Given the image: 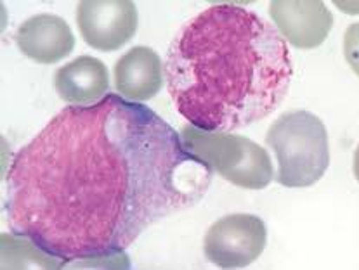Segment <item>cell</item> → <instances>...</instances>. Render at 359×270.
I'll return each mask as SVG.
<instances>
[{
  "label": "cell",
  "instance_id": "6da1fadb",
  "mask_svg": "<svg viewBox=\"0 0 359 270\" xmlns=\"http://www.w3.org/2000/svg\"><path fill=\"white\" fill-rule=\"evenodd\" d=\"M212 173L151 108L109 94L65 108L16 152L7 224L57 260L118 255L201 201Z\"/></svg>",
  "mask_w": 359,
  "mask_h": 270
},
{
  "label": "cell",
  "instance_id": "7a4b0ae2",
  "mask_svg": "<svg viewBox=\"0 0 359 270\" xmlns=\"http://www.w3.org/2000/svg\"><path fill=\"white\" fill-rule=\"evenodd\" d=\"M294 76L290 49L254 10L221 3L182 24L165 57L179 115L203 132L229 134L269 116Z\"/></svg>",
  "mask_w": 359,
  "mask_h": 270
},
{
  "label": "cell",
  "instance_id": "3957f363",
  "mask_svg": "<svg viewBox=\"0 0 359 270\" xmlns=\"http://www.w3.org/2000/svg\"><path fill=\"white\" fill-rule=\"evenodd\" d=\"M266 142L276 156V180L283 187H311L327 173L328 132L313 113H283L267 130Z\"/></svg>",
  "mask_w": 359,
  "mask_h": 270
},
{
  "label": "cell",
  "instance_id": "277c9868",
  "mask_svg": "<svg viewBox=\"0 0 359 270\" xmlns=\"http://www.w3.org/2000/svg\"><path fill=\"white\" fill-rule=\"evenodd\" d=\"M181 137L186 148L198 159L238 187L259 191L273 180V162L269 152L248 137L203 132L191 125L184 127Z\"/></svg>",
  "mask_w": 359,
  "mask_h": 270
},
{
  "label": "cell",
  "instance_id": "5b68a950",
  "mask_svg": "<svg viewBox=\"0 0 359 270\" xmlns=\"http://www.w3.org/2000/svg\"><path fill=\"white\" fill-rule=\"evenodd\" d=\"M266 237V224L255 215H228L208 229L203 250L208 260L219 267H247L264 251Z\"/></svg>",
  "mask_w": 359,
  "mask_h": 270
},
{
  "label": "cell",
  "instance_id": "8992f818",
  "mask_svg": "<svg viewBox=\"0 0 359 270\" xmlns=\"http://www.w3.org/2000/svg\"><path fill=\"white\" fill-rule=\"evenodd\" d=\"M137 7L129 0H86L76 6V24L87 45L111 52L126 45L137 30Z\"/></svg>",
  "mask_w": 359,
  "mask_h": 270
},
{
  "label": "cell",
  "instance_id": "52a82bcc",
  "mask_svg": "<svg viewBox=\"0 0 359 270\" xmlns=\"http://www.w3.org/2000/svg\"><path fill=\"white\" fill-rule=\"evenodd\" d=\"M269 16L285 42L297 49H316L327 40L333 27V16L323 2L269 3Z\"/></svg>",
  "mask_w": 359,
  "mask_h": 270
},
{
  "label": "cell",
  "instance_id": "ba28073f",
  "mask_svg": "<svg viewBox=\"0 0 359 270\" xmlns=\"http://www.w3.org/2000/svg\"><path fill=\"white\" fill-rule=\"evenodd\" d=\"M14 40L28 59L40 64L57 63L75 47V36L68 23L56 14H36L23 21Z\"/></svg>",
  "mask_w": 359,
  "mask_h": 270
},
{
  "label": "cell",
  "instance_id": "9c48e42d",
  "mask_svg": "<svg viewBox=\"0 0 359 270\" xmlns=\"http://www.w3.org/2000/svg\"><path fill=\"white\" fill-rule=\"evenodd\" d=\"M113 75L120 97L139 104L155 97L163 87L162 59L155 50L144 45L127 50L116 61Z\"/></svg>",
  "mask_w": 359,
  "mask_h": 270
},
{
  "label": "cell",
  "instance_id": "30bf717a",
  "mask_svg": "<svg viewBox=\"0 0 359 270\" xmlns=\"http://www.w3.org/2000/svg\"><path fill=\"white\" fill-rule=\"evenodd\" d=\"M54 89L61 99L73 106L97 104L108 94V68L96 57L80 56L57 69Z\"/></svg>",
  "mask_w": 359,
  "mask_h": 270
},
{
  "label": "cell",
  "instance_id": "8fae6325",
  "mask_svg": "<svg viewBox=\"0 0 359 270\" xmlns=\"http://www.w3.org/2000/svg\"><path fill=\"white\" fill-rule=\"evenodd\" d=\"M2 270H60V260L32 241L18 236H4L2 239Z\"/></svg>",
  "mask_w": 359,
  "mask_h": 270
},
{
  "label": "cell",
  "instance_id": "7c38bea8",
  "mask_svg": "<svg viewBox=\"0 0 359 270\" xmlns=\"http://www.w3.org/2000/svg\"><path fill=\"white\" fill-rule=\"evenodd\" d=\"M344 56L347 64L359 76V23H353L344 35Z\"/></svg>",
  "mask_w": 359,
  "mask_h": 270
},
{
  "label": "cell",
  "instance_id": "4fadbf2b",
  "mask_svg": "<svg viewBox=\"0 0 359 270\" xmlns=\"http://www.w3.org/2000/svg\"><path fill=\"white\" fill-rule=\"evenodd\" d=\"M353 170H354V177L359 182V145L356 148V152H354V162H353Z\"/></svg>",
  "mask_w": 359,
  "mask_h": 270
}]
</instances>
